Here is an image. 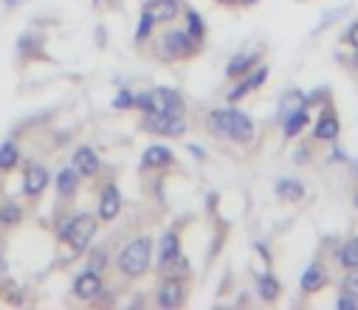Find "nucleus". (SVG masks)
<instances>
[{
    "instance_id": "9d476101",
    "label": "nucleus",
    "mask_w": 358,
    "mask_h": 310,
    "mask_svg": "<svg viewBox=\"0 0 358 310\" xmlns=\"http://www.w3.org/2000/svg\"><path fill=\"white\" fill-rule=\"evenodd\" d=\"M338 119H336V113H330V110H325L322 113V119L316 121V130H313V135L319 138V141H333L336 135H338Z\"/></svg>"
},
{
    "instance_id": "423d86ee",
    "label": "nucleus",
    "mask_w": 358,
    "mask_h": 310,
    "mask_svg": "<svg viewBox=\"0 0 358 310\" xmlns=\"http://www.w3.org/2000/svg\"><path fill=\"white\" fill-rule=\"evenodd\" d=\"M74 170H77L80 175H85V178L96 175V170H99V158H96V152H94L91 147H80V149L74 152Z\"/></svg>"
},
{
    "instance_id": "c9c22d12",
    "label": "nucleus",
    "mask_w": 358,
    "mask_h": 310,
    "mask_svg": "<svg viewBox=\"0 0 358 310\" xmlns=\"http://www.w3.org/2000/svg\"><path fill=\"white\" fill-rule=\"evenodd\" d=\"M240 3H257V0H240Z\"/></svg>"
},
{
    "instance_id": "c756f323",
    "label": "nucleus",
    "mask_w": 358,
    "mask_h": 310,
    "mask_svg": "<svg viewBox=\"0 0 358 310\" xmlns=\"http://www.w3.org/2000/svg\"><path fill=\"white\" fill-rule=\"evenodd\" d=\"M0 220L3 223H17L20 220V209L17 206H3L0 209Z\"/></svg>"
},
{
    "instance_id": "5701e85b",
    "label": "nucleus",
    "mask_w": 358,
    "mask_h": 310,
    "mask_svg": "<svg viewBox=\"0 0 358 310\" xmlns=\"http://www.w3.org/2000/svg\"><path fill=\"white\" fill-rule=\"evenodd\" d=\"M254 59H257V57H251V54H240V57H234V59L229 62L226 73H229V76H240V73H246V71L254 65Z\"/></svg>"
},
{
    "instance_id": "9b49d317",
    "label": "nucleus",
    "mask_w": 358,
    "mask_h": 310,
    "mask_svg": "<svg viewBox=\"0 0 358 310\" xmlns=\"http://www.w3.org/2000/svg\"><path fill=\"white\" fill-rule=\"evenodd\" d=\"M119 209H121V195H119L116 186H107V189L102 192V206H99L102 220H113V217L119 214Z\"/></svg>"
},
{
    "instance_id": "393cba45",
    "label": "nucleus",
    "mask_w": 358,
    "mask_h": 310,
    "mask_svg": "<svg viewBox=\"0 0 358 310\" xmlns=\"http://www.w3.org/2000/svg\"><path fill=\"white\" fill-rule=\"evenodd\" d=\"M178 249H181V246H178V237H175V235H167V237L161 240V263H167V260H172L175 254H181Z\"/></svg>"
},
{
    "instance_id": "bb28decb",
    "label": "nucleus",
    "mask_w": 358,
    "mask_h": 310,
    "mask_svg": "<svg viewBox=\"0 0 358 310\" xmlns=\"http://www.w3.org/2000/svg\"><path fill=\"white\" fill-rule=\"evenodd\" d=\"M164 274H186V260L181 254H175L172 260L164 263Z\"/></svg>"
},
{
    "instance_id": "72a5a7b5",
    "label": "nucleus",
    "mask_w": 358,
    "mask_h": 310,
    "mask_svg": "<svg viewBox=\"0 0 358 310\" xmlns=\"http://www.w3.org/2000/svg\"><path fill=\"white\" fill-rule=\"evenodd\" d=\"M347 43L358 51V23H352V26H350V31H347Z\"/></svg>"
},
{
    "instance_id": "20e7f679",
    "label": "nucleus",
    "mask_w": 358,
    "mask_h": 310,
    "mask_svg": "<svg viewBox=\"0 0 358 310\" xmlns=\"http://www.w3.org/2000/svg\"><path fill=\"white\" fill-rule=\"evenodd\" d=\"M144 130L147 133H158V135H181L186 130V124L175 113H147Z\"/></svg>"
},
{
    "instance_id": "ddd939ff",
    "label": "nucleus",
    "mask_w": 358,
    "mask_h": 310,
    "mask_svg": "<svg viewBox=\"0 0 358 310\" xmlns=\"http://www.w3.org/2000/svg\"><path fill=\"white\" fill-rule=\"evenodd\" d=\"M181 299H184V293H181V285L178 282H164L161 288H158V304L161 307H178L181 304Z\"/></svg>"
},
{
    "instance_id": "0eeeda50",
    "label": "nucleus",
    "mask_w": 358,
    "mask_h": 310,
    "mask_svg": "<svg viewBox=\"0 0 358 310\" xmlns=\"http://www.w3.org/2000/svg\"><path fill=\"white\" fill-rule=\"evenodd\" d=\"M48 186V172L43 167H29V172L23 175V192L29 198H37L40 192H45Z\"/></svg>"
},
{
    "instance_id": "f8f14e48",
    "label": "nucleus",
    "mask_w": 358,
    "mask_h": 310,
    "mask_svg": "<svg viewBox=\"0 0 358 310\" xmlns=\"http://www.w3.org/2000/svg\"><path fill=\"white\" fill-rule=\"evenodd\" d=\"M325 282H327V271H325L319 263H313V265L302 274V290H308V293L325 288Z\"/></svg>"
},
{
    "instance_id": "dca6fc26",
    "label": "nucleus",
    "mask_w": 358,
    "mask_h": 310,
    "mask_svg": "<svg viewBox=\"0 0 358 310\" xmlns=\"http://www.w3.org/2000/svg\"><path fill=\"white\" fill-rule=\"evenodd\" d=\"M341 268H358V237H350L338 251Z\"/></svg>"
},
{
    "instance_id": "39448f33",
    "label": "nucleus",
    "mask_w": 358,
    "mask_h": 310,
    "mask_svg": "<svg viewBox=\"0 0 358 310\" xmlns=\"http://www.w3.org/2000/svg\"><path fill=\"white\" fill-rule=\"evenodd\" d=\"M150 96H153V110L150 113H175V116H181V110H184L181 94L170 91V88H158Z\"/></svg>"
},
{
    "instance_id": "4c0bfd02",
    "label": "nucleus",
    "mask_w": 358,
    "mask_h": 310,
    "mask_svg": "<svg viewBox=\"0 0 358 310\" xmlns=\"http://www.w3.org/2000/svg\"><path fill=\"white\" fill-rule=\"evenodd\" d=\"M355 68H358V57H355Z\"/></svg>"
},
{
    "instance_id": "7c9ffc66",
    "label": "nucleus",
    "mask_w": 358,
    "mask_h": 310,
    "mask_svg": "<svg viewBox=\"0 0 358 310\" xmlns=\"http://www.w3.org/2000/svg\"><path fill=\"white\" fill-rule=\"evenodd\" d=\"M130 105H135V96H130L127 91H121V94L116 96V102H113V108H121V110L130 108Z\"/></svg>"
},
{
    "instance_id": "473e14b6",
    "label": "nucleus",
    "mask_w": 358,
    "mask_h": 310,
    "mask_svg": "<svg viewBox=\"0 0 358 310\" xmlns=\"http://www.w3.org/2000/svg\"><path fill=\"white\" fill-rule=\"evenodd\" d=\"M135 105L144 110V113H150V110H153V96H150V94H141V96H135Z\"/></svg>"
},
{
    "instance_id": "f704fd0d",
    "label": "nucleus",
    "mask_w": 358,
    "mask_h": 310,
    "mask_svg": "<svg viewBox=\"0 0 358 310\" xmlns=\"http://www.w3.org/2000/svg\"><path fill=\"white\" fill-rule=\"evenodd\" d=\"M91 263H94V271H102L105 268V254L102 251H94V260Z\"/></svg>"
},
{
    "instance_id": "6ab92c4d",
    "label": "nucleus",
    "mask_w": 358,
    "mask_h": 310,
    "mask_svg": "<svg viewBox=\"0 0 358 310\" xmlns=\"http://www.w3.org/2000/svg\"><path fill=\"white\" fill-rule=\"evenodd\" d=\"M77 181H80V172L77 170H62L59 175H57V189H59V195L65 198V195H70L77 189Z\"/></svg>"
},
{
    "instance_id": "a211bd4d",
    "label": "nucleus",
    "mask_w": 358,
    "mask_h": 310,
    "mask_svg": "<svg viewBox=\"0 0 358 310\" xmlns=\"http://www.w3.org/2000/svg\"><path fill=\"white\" fill-rule=\"evenodd\" d=\"M150 12L156 20H172V17H178V3L175 0H156L150 6Z\"/></svg>"
},
{
    "instance_id": "7ed1b4c3",
    "label": "nucleus",
    "mask_w": 358,
    "mask_h": 310,
    "mask_svg": "<svg viewBox=\"0 0 358 310\" xmlns=\"http://www.w3.org/2000/svg\"><path fill=\"white\" fill-rule=\"evenodd\" d=\"M94 235H96V220H94L91 214H80V217H74V220H70V226L65 228L68 243L74 246L77 251L88 249V243L94 240Z\"/></svg>"
},
{
    "instance_id": "2eb2a0df",
    "label": "nucleus",
    "mask_w": 358,
    "mask_h": 310,
    "mask_svg": "<svg viewBox=\"0 0 358 310\" xmlns=\"http://www.w3.org/2000/svg\"><path fill=\"white\" fill-rule=\"evenodd\" d=\"M265 76H268V71L265 68H260V71H254L251 76H248V80L240 85V88H234L232 94H229V99H240V96H246L248 91H254V88H260L262 82H265Z\"/></svg>"
},
{
    "instance_id": "1a4fd4ad",
    "label": "nucleus",
    "mask_w": 358,
    "mask_h": 310,
    "mask_svg": "<svg viewBox=\"0 0 358 310\" xmlns=\"http://www.w3.org/2000/svg\"><path fill=\"white\" fill-rule=\"evenodd\" d=\"M164 48H167V57H184L192 48V37L186 31H170L164 37Z\"/></svg>"
},
{
    "instance_id": "cd10ccee",
    "label": "nucleus",
    "mask_w": 358,
    "mask_h": 310,
    "mask_svg": "<svg viewBox=\"0 0 358 310\" xmlns=\"http://www.w3.org/2000/svg\"><path fill=\"white\" fill-rule=\"evenodd\" d=\"M153 20H156V17H153V12H150V9H147L144 15H141V26H138V31H135V40H144V37L150 34Z\"/></svg>"
},
{
    "instance_id": "412c9836",
    "label": "nucleus",
    "mask_w": 358,
    "mask_h": 310,
    "mask_svg": "<svg viewBox=\"0 0 358 310\" xmlns=\"http://www.w3.org/2000/svg\"><path fill=\"white\" fill-rule=\"evenodd\" d=\"M305 108V96L299 91H288L282 96V116H291L294 110H302Z\"/></svg>"
},
{
    "instance_id": "e433bc0d",
    "label": "nucleus",
    "mask_w": 358,
    "mask_h": 310,
    "mask_svg": "<svg viewBox=\"0 0 358 310\" xmlns=\"http://www.w3.org/2000/svg\"><path fill=\"white\" fill-rule=\"evenodd\" d=\"M352 200H355V206H358V192H355V198H352Z\"/></svg>"
},
{
    "instance_id": "f3484780",
    "label": "nucleus",
    "mask_w": 358,
    "mask_h": 310,
    "mask_svg": "<svg viewBox=\"0 0 358 310\" xmlns=\"http://www.w3.org/2000/svg\"><path fill=\"white\" fill-rule=\"evenodd\" d=\"M305 124H308V110H305V108H302V110H294L291 116H285V135L294 138Z\"/></svg>"
},
{
    "instance_id": "aec40b11",
    "label": "nucleus",
    "mask_w": 358,
    "mask_h": 310,
    "mask_svg": "<svg viewBox=\"0 0 358 310\" xmlns=\"http://www.w3.org/2000/svg\"><path fill=\"white\" fill-rule=\"evenodd\" d=\"M276 195L285 198V200H299L305 195V186L299 181H279L276 184Z\"/></svg>"
},
{
    "instance_id": "4468645a",
    "label": "nucleus",
    "mask_w": 358,
    "mask_h": 310,
    "mask_svg": "<svg viewBox=\"0 0 358 310\" xmlns=\"http://www.w3.org/2000/svg\"><path fill=\"white\" fill-rule=\"evenodd\" d=\"M170 161H172V152L167 147H161V144H156V147H150L144 152V167H167Z\"/></svg>"
},
{
    "instance_id": "c85d7f7f",
    "label": "nucleus",
    "mask_w": 358,
    "mask_h": 310,
    "mask_svg": "<svg viewBox=\"0 0 358 310\" xmlns=\"http://www.w3.org/2000/svg\"><path fill=\"white\" fill-rule=\"evenodd\" d=\"M189 37L192 40H200L203 37V23H200V17L195 12H189Z\"/></svg>"
},
{
    "instance_id": "a878e982",
    "label": "nucleus",
    "mask_w": 358,
    "mask_h": 310,
    "mask_svg": "<svg viewBox=\"0 0 358 310\" xmlns=\"http://www.w3.org/2000/svg\"><path fill=\"white\" fill-rule=\"evenodd\" d=\"M341 290L358 299V268H347V276L341 282Z\"/></svg>"
},
{
    "instance_id": "6e6552de",
    "label": "nucleus",
    "mask_w": 358,
    "mask_h": 310,
    "mask_svg": "<svg viewBox=\"0 0 358 310\" xmlns=\"http://www.w3.org/2000/svg\"><path fill=\"white\" fill-rule=\"evenodd\" d=\"M74 293H77L80 299H96V296L102 293V279H99V274H96V271L82 274V276L74 282Z\"/></svg>"
},
{
    "instance_id": "2f4dec72",
    "label": "nucleus",
    "mask_w": 358,
    "mask_h": 310,
    "mask_svg": "<svg viewBox=\"0 0 358 310\" xmlns=\"http://www.w3.org/2000/svg\"><path fill=\"white\" fill-rule=\"evenodd\" d=\"M338 307H341V310H355V307H358V299L350 296V293H341V296H338Z\"/></svg>"
},
{
    "instance_id": "4be33fe9",
    "label": "nucleus",
    "mask_w": 358,
    "mask_h": 310,
    "mask_svg": "<svg viewBox=\"0 0 358 310\" xmlns=\"http://www.w3.org/2000/svg\"><path fill=\"white\" fill-rule=\"evenodd\" d=\"M17 147L12 144V141H6V144H0V170H12L15 164H17Z\"/></svg>"
},
{
    "instance_id": "f03ea898",
    "label": "nucleus",
    "mask_w": 358,
    "mask_h": 310,
    "mask_svg": "<svg viewBox=\"0 0 358 310\" xmlns=\"http://www.w3.org/2000/svg\"><path fill=\"white\" fill-rule=\"evenodd\" d=\"M147 265H150V240H147V237L133 240V243L121 251V257H119V268H121L127 276H141V274L147 271Z\"/></svg>"
},
{
    "instance_id": "b1692460",
    "label": "nucleus",
    "mask_w": 358,
    "mask_h": 310,
    "mask_svg": "<svg viewBox=\"0 0 358 310\" xmlns=\"http://www.w3.org/2000/svg\"><path fill=\"white\" fill-rule=\"evenodd\" d=\"M260 296H262L265 302H274V299L279 296V282H276L274 276H262V279H260Z\"/></svg>"
},
{
    "instance_id": "f257e3e1",
    "label": "nucleus",
    "mask_w": 358,
    "mask_h": 310,
    "mask_svg": "<svg viewBox=\"0 0 358 310\" xmlns=\"http://www.w3.org/2000/svg\"><path fill=\"white\" fill-rule=\"evenodd\" d=\"M209 127L211 133H221V135H229L234 141H248L254 135V124L246 113L240 110H232V108H223V110H214L209 116Z\"/></svg>"
}]
</instances>
